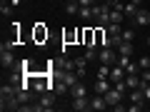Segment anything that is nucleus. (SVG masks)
Returning <instances> with one entry per match:
<instances>
[{
	"label": "nucleus",
	"instance_id": "7c9ffc66",
	"mask_svg": "<svg viewBox=\"0 0 150 112\" xmlns=\"http://www.w3.org/2000/svg\"><path fill=\"white\" fill-rule=\"evenodd\" d=\"M98 3H105V0H98Z\"/></svg>",
	"mask_w": 150,
	"mask_h": 112
},
{
	"label": "nucleus",
	"instance_id": "f03ea898",
	"mask_svg": "<svg viewBox=\"0 0 150 112\" xmlns=\"http://www.w3.org/2000/svg\"><path fill=\"white\" fill-rule=\"evenodd\" d=\"M0 62H3V67H5V70L15 67V55H13V48H8L5 43L0 45Z\"/></svg>",
	"mask_w": 150,
	"mask_h": 112
},
{
	"label": "nucleus",
	"instance_id": "c85d7f7f",
	"mask_svg": "<svg viewBox=\"0 0 150 112\" xmlns=\"http://www.w3.org/2000/svg\"><path fill=\"white\" fill-rule=\"evenodd\" d=\"M10 3H13V5H15V8H18V5H20V0H10Z\"/></svg>",
	"mask_w": 150,
	"mask_h": 112
},
{
	"label": "nucleus",
	"instance_id": "393cba45",
	"mask_svg": "<svg viewBox=\"0 0 150 112\" xmlns=\"http://www.w3.org/2000/svg\"><path fill=\"white\" fill-rule=\"evenodd\" d=\"M35 37H38V40H43V37H48V30H43V27H38V30H35Z\"/></svg>",
	"mask_w": 150,
	"mask_h": 112
},
{
	"label": "nucleus",
	"instance_id": "7ed1b4c3",
	"mask_svg": "<svg viewBox=\"0 0 150 112\" xmlns=\"http://www.w3.org/2000/svg\"><path fill=\"white\" fill-rule=\"evenodd\" d=\"M98 60H100L103 65H115V62H118V50H115V48H100Z\"/></svg>",
	"mask_w": 150,
	"mask_h": 112
},
{
	"label": "nucleus",
	"instance_id": "f3484780",
	"mask_svg": "<svg viewBox=\"0 0 150 112\" xmlns=\"http://www.w3.org/2000/svg\"><path fill=\"white\" fill-rule=\"evenodd\" d=\"M115 50H118V55H133V43H125V40H123Z\"/></svg>",
	"mask_w": 150,
	"mask_h": 112
},
{
	"label": "nucleus",
	"instance_id": "2eb2a0df",
	"mask_svg": "<svg viewBox=\"0 0 150 112\" xmlns=\"http://www.w3.org/2000/svg\"><path fill=\"white\" fill-rule=\"evenodd\" d=\"M65 13L78 15V13H80V3H78V0H68V3H65Z\"/></svg>",
	"mask_w": 150,
	"mask_h": 112
},
{
	"label": "nucleus",
	"instance_id": "5701e85b",
	"mask_svg": "<svg viewBox=\"0 0 150 112\" xmlns=\"http://www.w3.org/2000/svg\"><path fill=\"white\" fill-rule=\"evenodd\" d=\"M140 82H143V85H148V82H150V70H140Z\"/></svg>",
	"mask_w": 150,
	"mask_h": 112
},
{
	"label": "nucleus",
	"instance_id": "4468645a",
	"mask_svg": "<svg viewBox=\"0 0 150 112\" xmlns=\"http://www.w3.org/2000/svg\"><path fill=\"white\" fill-rule=\"evenodd\" d=\"M125 85H128V90L140 87V85H143V82H140V75H128V77H125Z\"/></svg>",
	"mask_w": 150,
	"mask_h": 112
},
{
	"label": "nucleus",
	"instance_id": "a878e982",
	"mask_svg": "<svg viewBox=\"0 0 150 112\" xmlns=\"http://www.w3.org/2000/svg\"><path fill=\"white\" fill-rule=\"evenodd\" d=\"M140 87H143V92H145V102H150V82L148 85H140Z\"/></svg>",
	"mask_w": 150,
	"mask_h": 112
},
{
	"label": "nucleus",
	"instance_id": "f257e3e1",
	"mask_svg": "<svg viewBox=\"0 0 150 112\" xmlns=\"http://www.w3.org/2000/svg\"><path fill=\"white\" fill-rule=\"evenodd\" d=\"M93 20L100 27H108L110 25V5L108 3H95L93 5Z\"/></svg>",
	"mask_w": 150,
	"mask_h": 112
},
{
	"label": "nucleus",
	"instance_id": "0eeeda50",
	"mask_svg": "<svg viewBox=\"0 0 150 112\" xmlns=\"http://www.w3.org/2000/svg\"><path fill=\"white\" fill-rule=\"evenodd\" d=\"M123 80H125V70L120 65H112L110 67V82L115 85V82H123Z\"/></svg>",
	"mask_w": 150,
	"mask_h": 112
},
{
	"label": "nucleus",
	"instance_id": "cd10ccee",
	"mask_svg": "<svg viewBox=\"0 0 150 112\" xmlns=\"http://www.w3.org/2000/svg\"><path fill=\"white\" fill-rule=\"evenodd\" d=\"M128 110H130V112H138V110H143V105H138V102H133V105H130Z\"/></svg>",
	"mask_w": 150,
	"mask_h": 112
},
{
	"label": "nucleus",
	"instance_id": "f8f14e48",
	"mask_svg": "<svg viewBox=\"0 0 150 112\" xmlns=\"http://www.w3.org/2000/svg\"><path fill=\"white\" fill-rule=\"evenodd\" d=\"M93 87H95V95H105V92L112 87V82H110V80H98Z\"/></svg>",
	"mask_w": 150,
	"mask_h": 112
},
{
	"label": "nucleus",
	"instance_id": "6e6552de",
	"mask_svg": "<svg viewBox=\"0 0 150 112\" xmlns=\"http://www.w3.org/2000/svg\"><path fill=\"white\" fill-rule=\"evenodd\" d=\"M140 8H143V0H130V3H125V5H123V13H125V15H130V18H133L135 13L140 10Z\"/></svg>",
	"mask_w": 150,
	"mask_h": 112
},
{
	"label": "nucleus",
	"instance_id": "9b49d317",
	"mask_svg": "<svg viewBox=\"0 0 150 112\" xmlns=\"http://www.w3.org/2000/svg\"><path fill=\"white\" fill-rule=\"evenodd\" d=\"M108 102H105V95H95L90 100V110H105Z\"/></svg>",
	"mask_w": 150,
	"mask_h": 112
},
{
	"label": "nucleus",
	"instance_id": "b1692460",
	"mask_svg": "<svg viewBox=\"0 0 150 112\" xmlns=\"http://www.w3.org/2000/svg\"><path fill=\"white\" fill-rule=\"evenodd\" d=\"M85 57H88V60H98V52H95V48H88Z\"/></svg>",
	"mask_w": 150,
	"mask_h": 112
},
{
	"label": "nucleus",
	"instance_id": "20e7f679",
	"mask_svg": "<svg viewBox=\"0 0 150 112\" xmlns=\"http://www.w3.org/2000/svg\"><path fill=\"white\" fill-rule=\"evenodd\" d=\"M120 100H123V92H120V90H115V87H110V90L105 92V102H108L110 107L120 105Z\"/></svg>",
	"mask_w": 150,
	"mask_h": 112
},
{
	"label": "nucleus",
	"instance_id": "c756f323",
	"mask_svg": "<svg viewBox=\"0 0 150 112\" xmlns=\"http://www.w3.org/2000/svg\"><path fill=\"white\" fill-rule=\"evenodd\" d=\"M148 45H150V35H148Z\"/></svg>",
	"mask_w": 150,
	"mask_h": 112
},
{
	"label": "nucleus",
	"instance_id": "9d476101",
	"mask_svg": "<svg viewBox=\"0 0 150 112\" xmlns=\"http://www.w3.org/2000/svg\"><path fill=\"white\" fill-rule=\"evenodd\" d=\"M70 95H73V97H88V87L83 85L80 80H78L73 87H70Z\"/></svg>",
	"mask_w": 150,
	"mask_h": 112
},
{
	"label": "nucleus",
	"instance_id": "4be33fe9",
	"mask_svg": "<svg viewBox=\"0 0 150 112\" xmlns=\"http://www.w3.org/2000/svg\"><path fill=\"white\" fill-rule=\"evenodd\" d=\"M138 65H140V70H150V57H148V55H143V57L138 60Z\"/></svg>",
	"mask_w": 150,
	"mask_h": 112
},
{
	"label": "nucleus",
	"instance_id": "412c9836",
	"mask_svg": "<svg viewBox=\"0 0 150 112\" xmlns=\"http://www.w3.org/2000/svg\"><path fill=\"white\" fill-rule=\"evenodd\" d=\"M78 15H80L83 20H90V18H93V8H85V5H80V13H78Z\"/></svg>",
	"mask_w": 150,
	"mask_h": 112
},
{
	"label": "nucleus",
	"instance_id": "a211bd4d",
	"mask_svg": "<svg viewBox=\"0 0 150 112\" xmlns=\"http://www.w3.org/2000/svg\"><path fill=\"white\" fill-rule=\"evenodd\" d=\"M13 10H15V5H13L10 0H3V3H0V13H3V15H13Z\"/></svg>",
	"mask_w": 150,
	"mask_h": 112
},
{
	"label": "nucleus",
	"instance_id": "bb28decb",
	"mask_svg": "<svg viewBox=\"0 0 150 112\" xmlns=\"http://www.w3.org/2000/svg\"><path fill=\"white\" fill-rule=\"evenodd\" d=\"M78 3H80V5H85V8H93L98 0H78Z\"/></svg>",
	"mask_w": 150,
	"mask_h": 112
},
{
	"label": "nucleus",
	"instance_id": "1a4fd4ad",
	"mask_svg": "<svg viewBox=\"0 0 150 112\" xmlns=\"http://www.w3.org/2000/svg\"><path fill=\"white\" fill-rule=\"evenodd\" d=\"M88 62H90L88 57H78V60H75V72H78V77H80V80L85 77V72H88Z\"/></svg>",
	"mask_w": 150,
	"mask_h": 112
},
{
	"label": "nucleus",
	"instance_id": "ddd939ff",
	"mask_svg": "<svg viewBox=\"0 0 150 112\" xmlns=\"http://www.w3.org/2000/svg\"><path fill=\"white\" fill-rule=\"evenodd\" d=\"M123 18H125V13L120 10V8H110V22H118V25H123Z\"/></svg>",
	"mask_w": 150,
	"mask_h": 112
},
{
	"label": "nucleus",
	"instance_id": "423d86ee",
	"mask_svg": "<svg viewBox=\"0 0 150 112\" xmlns=\"http://www.w3.org/2000/svg\"><path fill=\"white\" fill-rule=\"evenodd\" d=\"M73 110H78V112H88L90 110V100L88 97H73Z\"/></svg>",
	"mask_w": 150,
	"mask_h": 112
},
{
	"label": "nucleus",
	"instance_id": "aec40b11",
	"mask_svg": "<svg viewBox=\"0 0 150 112\" xmlns=\"http://www.w3.org/2000/svg\"><path fill=\"white\" fill-rule=\"evenodd\" d=\"M120 37H123L125 43H133V37H135V30H133V27H125V30L120 32Z\"/></svg>",
	"mask_w": 150,
	"mask_h": 112
},
{
	"label": "nucleus",
	"instance_id": "dca6fc26",
	"mask_svg": "<svg viewBox=\"0 0 150 112\" xmlns=\"http://www.w3.org/2000/svg\"><path fill=\"white\" fill-rule=\"evenodd\" d=\"M110 67L112 65H103L100 62V67H98V80H110Z\"/></svg>",
	"mask_w": 150,
	"mask_h": 112
},
{
	"label": "nucleus",
	"instance_id": "39448f33",
	"mask_svg": "<svg viewBox=\"0 0 150 112\" xmlns=\"http://www.w3.org/2000/svg\"><path fill=\"white\" fill-rule=\"evenodd\" d=\"M133 25H150V10L140 8V10L133 15Z\"/></svg>",
	"mask_w": 150,
	"mask_h": 112
},
{
	"label": "nucleus",
	"instance_id": "6ab92c4d",
	"mask_svg": "<svg viewBox=\"0 0 150 112\" xmlns=\"http://www.w3.org/2000/svg\"><path fill=\"white\" fill-rule=\"evenodd\" d=\"M20 65H23V70H25V75H33V65H35V60H33V57H25Z\"/></svg>",
	"mask_w": 150,
	"mask_h": 112
}]
</instances>
